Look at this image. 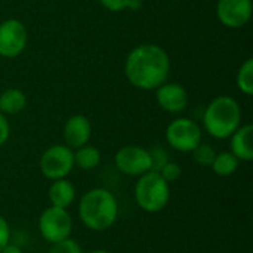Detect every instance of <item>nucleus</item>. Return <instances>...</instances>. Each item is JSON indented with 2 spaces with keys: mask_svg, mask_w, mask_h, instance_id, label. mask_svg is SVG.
I'll return each instance as SVG.
<instances>
[{
  "mask_svg": "<svg viewBox=\"0 0 253 253\" xmlns=\"http://www.w3.org/2000/svg\"><path fill=\"white\" fill-rule=\"evenodd\" d=\"M79 219L90 231H107L119 218V202L116 196L104 187L86 191L79 200Z\"/></svg>",
  "mask_w": 253,
  "mask_h": 253,
  "instance_id": "f03ea898",
  "label": "nucleus"
},
{
  "mask_svg": "<svg viewBox=\"0 0 253 253\" xmlns=\"http://www.w3.org/2000/svg\"><path fill=\"white\" fill-rule=\"evenodd\" d=\"M0 253H22V249L16 245V243H7L1 251H0Z\"/></svg>",
  "mask_w": 253,
  "mask_h": 253,
  "instance_id": "a878e982",
  "label": "nucleus"
},
{
  "mask_svg": "<svg viewBox=\"0 0 253 253\" xmlns=\"http://www.w3.org/2000/svg\"><path fill=\"white\" fill-rule=\"evenodd\" d=\"M114 165L122 175L139 178L151 170L150 151L141 145H125L117 150Z\"/></svg>",
  "mask_w": 253,
  "mask_h": 253,
  "instance_id": "6e6552de",
  "label": "nucleus"
},
{
  "mask_svg": "<svg viewBox=\"0 0 253 253\" xmlns=\"http://www.w3.org/2000/svg\"><path fill=\"white\" fill-rule=\"evenodd\" d=\"M240 163L242 162L231 151H221V153H216L211 165V169L215 175L221 178H228V176H233L239 170Z\"/></svg>",
  "mask_w": 253,
  "mask_h": 253,
  "instance_id": "dca6fc26",
  "label": "nucleus"
},
{
  "mask_svg": "<svg viewBox=\"0 0 253 253\" xmlns=\"http://www.w3.org/2000/svg\"><path fill=\"white\" fill-rule=\"evenodd\" d=\"M99 3L111 12H122L126 9L138 10L142 4L141 0H99Z\"/></svg>",
  "mask_w": 253,
  "mask_h": 253,
  "instance_id": "aec40b11",
  "label": "nucleus"
},
{
  "mask_svg": "<svg viewBox=\"0 0 253 253\" xmlns=\"http://www.w3.org/2000/svg\"><path fill=\"white\" fill-rule=\"evenodd\" d=\"M101 163V153L96 147L86 144L74 150V166L82 170H93Z\"/></svg>",
  "mask_w": 253,
  "mask_h": 253,
  "instance_id": "f3484780",
  "label": "nucleus"
},
{
  "mask_svg": "<svg viewBox=\"0 0 253 253\" xmlns=\"http://www.w3.org/2000/svg\"><path fill=\"white\" fill-rule=\"evenodd\" d=\"M236 83H237V87L242 93L251 96L253 93V59L249 58L246 59L239 71H237V76H236Z\"/></svg>",
  "mask_w": 253,
  "mask_h": 253,
  "instance_id": "a211bd4d",
  "label": "nucleus"
},
{
  "mask_svg": "<svg viewBox=\"0 0 253 253\" xmlns=\"http://www.w3.org/2000/svg\"><path fill=\"white\" fill-rule=\"evenodd\" d=\"M191 154H193V159H194V162L197 165H200L203 168H211V165H212V162H213V159L216 156V151L213 150L212 145L205 144V142H200L191 151Z\"/></svg>",
  "mask_w": 253,
  "mask_h": 253,
  "instance_id": "6ab92c4d",
  "label": "nucleus"
},
{
  "mask_svg": "<svg viewBox=\"0 0 253 253\" xmlns=\"http://www.w3.org/2000/svg\"><path fill=\"white\" fill-rule=\"evenodd\" d=\"M242 107L228 95L213 98L203 113V127L215 139H228L242 125Z\"/></svg>",
  "mask_w": 253,
  "mask_h": 253,
  "instance_id": "7ed1b4c3",
  "label": "nucleus"
},
{
  "mask_svg": "<svg viewBox=\"0 0 253 253\" xmlns=\"http://www.w3.org/2000/svg\"><path fill=\"white\" fill-rule=\"evenodd\" d=\"M148 151H150V160H151V170H154V172H160L162 168L168 162H170L169 154L163 147H153Z\"/></svg>",
  "mask_w": 253,
  "mask_h": 253,
  "instance_id": "4be33fe9",
  "label": "nucleus"
},
{
  "mask_svg": "<svg viewBox=\"0 0 253 253\" xmlns=\"http://www.w3.org/2000/svg\"><path fill=\"white\" fill-rule=\"evenodd\" d=\"M92 136V125L90 120L84 114H74L67 119L62 127L64 144L71 150H77L86 144H89Z\"/></svg>",
  "mask_w": 253,
  "mask_h": 253,
  "instance_id": "f8f14e48",
  "label": "nucleus"
},
{
  "mask_svg": "<svg viewBox=\"0 0 253 253\" xmlns=\"http://www.w3.org/2000/svg\"><path fill=\"white\" fill-rule=\"evenodd\" d=\"M170 73V56L159 44L144 43L133 47L125 61L127 82L141 90H156L168 82Z\"/></svg>",
  "mask_w": 253,
  "mask_h": 253,
  "instance_id": "f257e3e1",
  "label": "nucleus"
},
{
  "mask_svg": "<svg viewBox=\"0 0 253 253\" xmlns=\"http://www.w3.org/2000/svg\"><path fill=\"white\" fill-rule=\"evenodd\" d=\"M28 104L27 95L16 87L6 89L0 93V111L4 116H15L25 110Z\"/></svg>",
  "mask_w": 253,
  "mask_h": 253,
  "instance_id": "2eb2a0df",
  "label": "nucleus"
},
{
  "mask_svg": "<svg viewBox=\"0 0 253 253\" xmlns=\"http://www.w3.org/2000/svg\"><path fill=\"white\" fill-rule=\"evenodd\" d=\"M166 142L179 153H191L203 138L202 127L190 117H178L172 120L165 132Z\"/></svg>",
  "mask_w": 253,
  "mask_h": 253,
  "instance_id": "423d86ee",
  "label": "nucleus"
},
{
  "mask_svg": "<svg viewBox=\"0 0 253 253\" xmlns=\"http://www.w3.org/2000/svg\"><path fill=\"white\" fill-rule=\"evenodd\" d=\"M253 126L252 125H240V127L228 138L230 139V151L240 162H252L253 160Z\"/></svg>",
  "mask_w": 253,
  "mask_h": 253,
  "instance_id": "4468645a",
  "label": "nucleus"
},
{
  "mask_svg": "<svg viewBox=\"0 0 253 253\" xmlns=\"http://www.w3.org/2000/svg\"><path fill=\"white\" fill-rule=\"evenodd\" d=\"M160 175H162V178L168 182V184H172V182H175V181H178L181 176H182V168L176 163V162H168L163 168H162V170L159 172Z\"/></svg>",
  "mask_w": 253,
  "mask_h": 253,
  "instance_id": "5701e85b",
  "label": "nucleus"
},
{
  "mask_svg": "<svg viewBox=\"0 0 253 253\" xmlns=\"http://www.w3.org/2000/svg\"><path fill=\"white\" fill-rule=\"evenodd\" d=\"M216 16L227 28H242L252 18V0H218Z\"/></svg>",
  "mask_w": 253,
  "mask_h": 253,
  "instance_id": "9d476101",
  "label": "nucleus"
},
{
  "mask_svg": "<svg viewBox=\"0 0 253 253\" xmlns=\"http://www.w3.org/2000/svg\"><path fill=\"white\" fill-rule=\"evenodd\" d=\"M47 253H83V249H82V246H80V243L77 240L68 237V239L62 240V242L50 245Z\"/></svg>",
  "mask_w": 253,
  "mask_h": 253,
  "instance_id": "412c9836",
  "label": "nucleus"
},
{
  "mask_svg": "<svg viewBox=\"0 0 253 253\" xmlns=\"http://www.w3.org/2000/svg\"><path fill=\"white\" fill-rule=\"evenodd\" d=\"M133 197L141 211L159 213L170 202V184H168L159 172L150 170L136 178Z\"/></svg>",
  "mask_w": 253,
  "mask_h": 253,
  "instance_id": "20e7f679",
  "label": "nucleus"
},
{
  "mask_svg": "<svg viewBox=\"0 0 253 253\" xmlns=\"http://www.w3.org/2000/svg\"><path fill=\"white\" fill-rule=\"evenodd\" d=\"M28 43V31L25 25L15 18L0 22V56L12 59L19 56Z\"/></svg>",
  "mask_w": 253,
  "mask_h": 253,
  "instance_id": "1a4fd4ad",
  "label": "nucleus"
},
{
  "mask_svg": "<svg viewBox=\"0 0 253 253\" xmlns=\"http://www.w3.org/2000/svg\"><path fill=\"white\" fill-rule=\"evenodd\" d=\"M39 168L42 175L49 181L67 178L74 169V150L65 144L50 145L40 156Z\"/></svg>",
  "mask_w": 253,
  "mask_h": 253,
  "instance_id": "0eeeda50",
  "label": "nucleus"
},
{
  "mask_svg": "<svg viewBox=\"0 0 253 253\" xmlns=\"http://www.w3.org/2000/svg\"><path fill=\"white\" fill-rule=\"evenodd\" d=\"M37 228L43 240L53 245L71 237L73 216L68 209L49 206L40 213Z\"/></svg>",
  "mask_w": 253,
  "mask_h": 253,
  "instance_id": "39448f33",
  "label": "nucleus"
},
{
  "mask_svg": "<svg viewBox=\"0 0 253 253\" xmlns=\"http://www.w3.org/2000/svg\"><path fill=\"white\" fill-rule=\"evenodd\" d=\"M89 253H113L110 252V251H107V249H95V251H92V252Z\"/></svg>",
  "mask_w": 253,
  "mask_h": 253,
  "instance_id": "bb28decb",
  "label": "nucleus"
},
{
  "mask_svg": "<svg viewBox=\"0 0 253 253\" xmlns=\"http://www.w3.org/2000/svg\"><path fill=\"white\" fill-rule=\"evenodd\" d=\"M156 101L166 113L179 114L188 105V93L179 83L165 82L156 89Z\"/></svg>",
  "mask_w": 253,
  "mask_h": 253,
  "instance_id": "9b49d317",
  "label": "nucleus"
},
{
  "mask_svg": "<svg viewBox=\"0 0 253 253\" xmlns=\"http://www.w3.org/2000/svg\"><path fill=\"white\" fill-rule=\"evenodd\" d=\"M10 239H12V230H10V225L7 222V219L0 215V251L7 245L10 243Z\"/></svg>",
  "mask_w": 253,
  "mask_h": 253,
  "instance_id": "b1692460",
  "label": "nucleus"
},
{
  "mask_svg": "<svg viewBox=\"0 0 253 253\" xmlns=\"http://www.w3.org/2000/svg\"><path fill=\"white\" fill-rule=\"evenodd\" d=\"M50 182L52 184L47 188V199H49L50 206L68 209L76 202V197H77V190L74 184L67 178L55 179Z\"/></svg>",
  "mask_w": 253,
  "mask_h": 253,
  "instance_id": "ddd939ff",
  "label": "nucleus"
},
{
  "mask_svg": "<svg viewBox=\"0 0 253 253\" xmlns=\"http://www.w3.org/2000/svg\"><path fill=\"white\" fill-rule=\"evenodd\" d=\"M10 136V125L6 116L0 111V147H3Z\"/></svg>",
  "mask_w": 253,
  "mask_h": 253,
  "instance_id": "393cba45",
  "label": "nucleus"
}]
</instances>
